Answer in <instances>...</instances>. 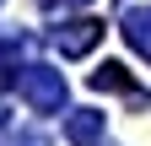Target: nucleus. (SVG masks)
Returning <instances> with one entry per match:
<instances>
[{
	"label": "nucleus",
	"instance_id": "f257e3e1",
	"mask_svg": "<svg viewBox=\"0 0 151 146\" xmlns=\"http://www.w3.org/2000/svg\"><path fill=\"white\" fill-rule=\"evenodd\" d=\"M16 98H22L32 114H60V108H65V76L49 70V65H22Z\"/></svg>",
	"mask_w": 151,
	"mask_h": 146
},
{
	"label": "nucleus",
	"instance_id": "f03ea898",
	"mask_svg": "<svg viewBox=\"0 0 151 146\" xmlns=\"http://www.w3.org/2000/svg\"><path fill=\"white\" fill-rule=\"evenodd\" d=\"M97 38H103V22H92V16H81V22H65V27H54V49H60V54H70V60H76V54H86Z\"/></svg>",
	"mask_w": 151,
	"mask_h": 146
},
{
	"label": "nucleus",
	"instance_id": "7ed1b4c3",
	"mask_svg": "<svg viewBox=\"0 0 151 146\" xmlns=\"http://www.w3.org/2000/svg\"><path fill=\"white\" fill-rule=\"evenodd\" d=\"M65 135L76 146H92V141L103 135V114H97V108H76V114L65 119Z\"/></svg>",
	"mask_w": 151,
	"mask_h": 146
},
{
	"label": "nucleus",
	"instance_id": "20e7f679",
	"mask_svg": "<svg viewBox=\"0 0 151 146\" xmlns=\"http://www.w3.org/2000/svg\"><path fill=\"white\" fill-rule=\"evenodd\" d=\"M124 38H129V49L135 54H146L151 60V6H135L124 16Z\"/></svg>",
	"mask_w": 151,
	"mask_h": 146
},
{
	"label": "nucleus",
	"instance_id": "39448f33",
	"mask_svg": "<svg viewBox=\"0 0 151 146\" xmlns=\"http://www.w3.org/2000/svg\"><path fill=\"white\" fill-rule=\"evenodd\" d=\"M92 87H108V92H129V76H124V65H103V70H92Z\"/></svg>",
	"mask_w": 151,
	"mask_h": 146
},
{
	"label": "nucleus",
	"instance_id": "423d86ee",
	"mask_svg": "<svg viewBox=\"0 0 151 146\" xmlns=\"http://www.w3.org/2000/svg\"><path fill=\"white\" fill-rule=\"evenodd\" d=\"M6 146H49V135H32V130H11Z\"/></svg>",
	"mask_w": 151,
	"mask_h": 146
},
{
	"label": "nucleus",
	"instance_id": "0eeeda50",
	"mask_svg": "<svg viewBox=\"0 0 151 146\" xmlns=\"http://www.w3.org/2000/svg\"><path fill=\"white\" fill-rule=\"evenodd\" d=\"M38 6H54V0H38Z\"/></svg>",
	"mask_w": 151,
	"mask_h": 146
}]
</instances>
